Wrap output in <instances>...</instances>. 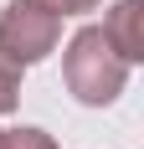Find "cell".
Masks as SVG:
<instances>
[{"label":"cell","mask_w":144,"mask_h":149,"mask_svg":"<svg viewBox=\"0 0 144 149\" xmlns=\"http://www.w3.org/2000/svg\"><path fill=\"white\" fill-rule=\"evenodd\" d=\"M15 103H21V62L0 52V113H10Z\"/></svg>","instance_id":"cell-4"},{"label":"cell","mask_w":144,"mask_h":149,"mask_svg":"<svg viewBox=\"0 0 144 149\" xmlns=\"http://www.w3.org/2000/svg\"><path fill=\"white\" fill-rule=\"evenodd\" d=\"M57 41H62V15L31 5V0H15V5L0 10V52H5L10 62L31 67V62L52 57Z\"/></svg>","instance_id":"cell-2"},{"label":"cell","mask_w":144,"mask_h":149,"mask_svg":"<svg viewBox=\"0 0 144 149\" xmlns=\"http://www.w3.org/2000/svg\"><path fill=\"white\" fill-rule=\"evenodd\" d=\"M62 82H67V93L77 103L108 108L124 93V82H129V62L113 52V41L103 36V26H82L67 41V52H62Z\"/></svg>","instance_id":"cell-1"},{"label":"cell","mask_w":144,"mask_h":149,"mask_svg":"<svg viewBox=\"0 0 144 149\" xmlns=\"http://www.w3.org/2000/svg\"><path fill=\"white\" fill-rule=\"evenodd\" d=\"M5 149H57V139L46 134V129H5Z\"/></svg>","instance_id":"cell-5"},{"label":"cell","mask_w":144,"mask_h":149,"mask_svg":"<svg viewBox=\"0 0 144 149\" xmlns=\"http://www.w3.org/2000/svg\"><path fill=\"white\" fill-rule=\"evenodd\" d=\"M0 149H5V129H0Z\"/></svg>","instance_id":"cell-7"},{"label":"cell","mask_w":144,"mask_h":149,"mask_svg":"<svg viewBox=\"0 0 144 149\" xmlns=\"http://www.w3.org/2000/svg\"><path fill=\"white\" fill-rule=\"evenodd\" d=\"M31 5H41L52 15H87V10H98L103 0H31Z\"/></svg>","instance_id":"cell-6"},{"label":"cell","mask_w":144,"mask_h":149,"mask_svg":"<svg viewBox=\"0 0 144 149\" xmlns=\"http://www.w3.org/2000/svg\"><path fill=\"white\" fill-rule=\"evenodd\" d=\"M103 36H108L113 52L134 67V62L144 57V0H118L113 10H108V21H103Z\"/></svg>","instance_id":"cell-3"}]
</instances>
